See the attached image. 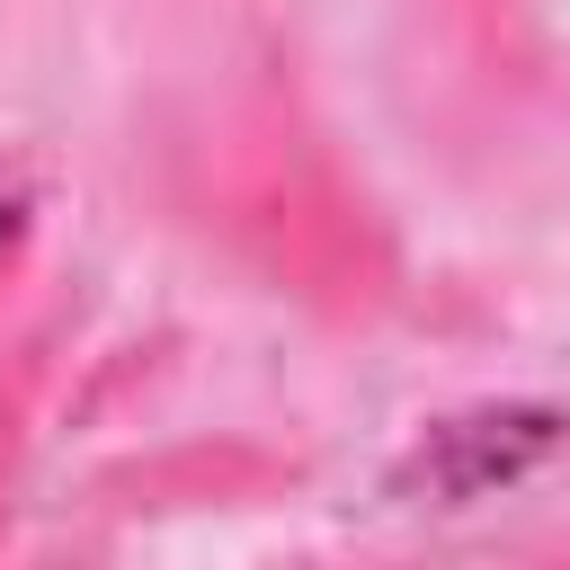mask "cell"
I'll return each mask as SVG.
<instances>
[{
	"instance_id": "obj_1",
	"label": "cell",
	"mask_w": 570,
	"mask_h": 570,
	"mask_svg": "<svg viewBox=\"0 0 570 570\" xmlns=\"http://www.w3.org/2000/svg\"><path fill=\"white\" fill-rule=\"evenodd\" d=\"M0 240H9V205H0Z\"/></svg>"
}]
</instances>
